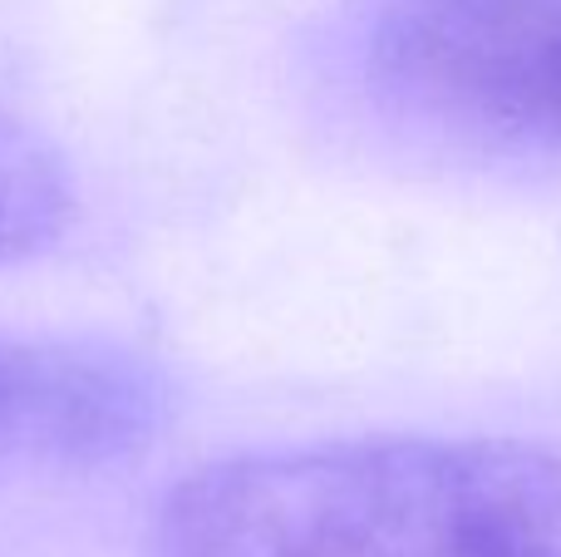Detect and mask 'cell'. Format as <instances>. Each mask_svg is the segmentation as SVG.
<instances>
[{"label": "cell", "mask_w": 561, "mask_h": 557, "mask_svg": "<svg viewBox=\"0 0 561 557\" xmlns=\"http://www.w3.org/2000/svg\"><path fill=\"white\" fill-rule=\"evenodd\" d=\"M168 420L163 375L94 341L0 336V459L108 464Z\"/></svg>", "instance_id": "obj_3"}, {"label": "cell", "mask_w": 561, "mask_h": 557, "mask_svg": "<svg viewBox=\"0 0 561 557\" xmlns=\"http://www.w3.org/2000/svg\"><path fill=\"white\" fill-rule=\"evenodd\" d=\"M75 223V183L49 138L0 109V266L45 257Z\"/></svg>", "instance_id": "obj_4"}, {"label": "cell", "mask_w": 561, "mask_h": 557, "mask_svg": "<svg viewBox=\"0 0 561 557\" xmlns=\"http://www.w3.org/2000/svg\"><path fill=\"white\" fill-rule=\"evenodd\" d=\"M355 59L394 124L473 158L561 163V0H375Z\"/></svg>", "instance_id": "obj_2"}, {"label": "cell", "mask_w": 561, "mask_h": 557, "mask_svg": "<svg viewBox=\"0 0 561 557\" xmlns=\"http://www.w3.org/2000/svg\"><path fill=\"white\" fill-rule=\"evenodd\" d=\"M158 557H561V450L375 434L247 450L178 479Z\"/></svg>", "instance_id": "obj_1"}]
</instances>
